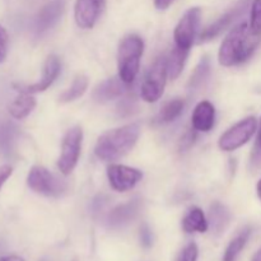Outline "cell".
Wrapping results in <instances>:
<instances>
[{"instance_id": "33", "label": "cell", "mask_w": 261, "mask_h": 261, "mask_svg": "<svg viewBox=\"0 0 261 261\" xmlns=\"http://www.w3.org/2000/svg\"><path fill=\"white\" fill-rule=\"evenodd\" d=\"M194 140H195V133L188 132L185 134V137L181 139V148L182 149H189L194 144Z\"/></svg>"}, {"instance_id": "9", "label": "cell", "mask_w": 261, "mask_h": 261, "mask_svg": "<svg viewBox=\"0 0 261 261\" xmlns=\"http://www.w3.org/2000/svg\"><path fill=\"white\" fill-rule=\"evenodd\" d=\"M143 177L142 171L124 165H111L107 168V178L114 190L119 193L132 190Z\"/></svg>"}, {"instance_id": "8", "label": "cell", "mask_w": 261, "mask_h": 261, "mask_svg": "<svg viewBox=\"0 0 261 261\" xmlns=\"http://www.w3.org/2000/svg\"><path fill=\"white\" fill-rule=\"evenodd\" d=\"M201 18V9L200 8H190L180 22L177 23L175 28V46L184 48V50L190 51L191 46H193L194 40H195L196 32H198L199 24H200Z\"/></svg>"}, {"instance_id": "15", "label": "cell", "mask_w": 261, "mask_h": 261, "mask_svg": "<svg viewBox=\"0 0 261 261\" xmlns=\"http://www.w3.org/2000/svg\"><path fill=\"white\" fill-rule=\"evenodd\" d=\"M124 84L125 83L120 78L106 79V81L102 82L101 84L96 87L93 92V99L96 102H99V103H105V102L119 98L125 92Z\"/></svg>"}, {"instance_id": "1", "label": "cell", "mask_w": 261, "mask_h": 261, "mask_svg": "<svg viewBox=\"0 0 261 261\" xmlns=\"http://www.w3.org/2000/svg\"><path fill=\"white\" fill-rule=\"evenodd\" d=\"M261 37L250 31V24L242 22L229 31L219 48L221 65L234 66L245 63L259 46Z\"/></svg>"}, {"instance_id": "23", "label": "cell", "mask_w": 261, "mask_h": 261, "mask_svg": "<svg viewBox=\"0 0 261 261\" xmlns=\"http://www.w3.org/2000/svg\"><path fill=\"white\" fill-rule=\"evenodd\" d=\"M15 137H17V127L12 122H7L0 126V154L5 157L12 154L14 150Z\"/></svg>"}, {"instance_id": "14", "label": "cell", "mask_w": 261, "mask_h": 261, "mask_svg": "<svg viewBox=\"0 0 261 261\" xmlns=\"http://www.w3.org/2000/svg\"><path fill=\"white\" fill-rule=\"evenodd\" d=\"M216 121V109L209 101H201L194 109L191 125L196 132L208 133L213 129Z\"/></svg>"}, {"instance_id": "36", "label": "cell", "mask_w": 261, "mask_h": 261, "mask_svg": "<svg viewBox=\"0 0 261 261\" xmlns=\"http://www.w3.org/2000/svg\"><path fill=\"white\" fill-rule=\"evenodd\" d=\"M251 261H261V249L255 254V256L252 257Z\"/></svg>"}, {"instance_id": "21", "label": "cell", "mask_w": 261, "mask_h": 261, "mask_svg": "<svg viewBox=\"0 0 261 261\" xmlns=\"http://www.w3.org/2000/svg\"><path fill=\"white\" fill-rule=\"evenodd\" d=\"M250 236H251V228H250V227H246V228L242 229V231L229 242L228 246H227L223 255V261H236L239 255L241 254L242 250L246 246Z\"/></svg>"}, {"instance_id": "4", "label": "cell", "mask_w": 261, "mask_h": 261, "mask_svg": "<svg viewBox=\"0 0 261 261\" xmlns=\"http://www.w3.org/2000/svg\"><path fill=\"white\" fill-rule=\"evenodd\" d=\"M168 68L167 56L161 55L154 60V63L148 69L142 83L140 94L142 98L148 103L158 101L165 92L166 82H167Z\"/></svg>"}, {"instance_id": "24", "label": "cell", "mask_w": 261, "mask_h": 261, "mask_svg": "<svg viewBox=\"0 0 261 261\" xmlns=\"http://www.w3.org/2000/svg\"><path fill=\"white\" fill-rule=\"evenodd\" d=\"M209 74H211V60L208 56L201 58L199 64L196 65L195 70L191 74V78L189 81V88L190 91H195V89L200 88L208 79Z\"/></svg>"}, {"instance_id": "12", "label": "cell", "mask_w": 261, "mask_h": 261, "mask_svg": "<svg viewBox=\"0 0 261 261\" xmlns=\"http://www.w3.org/2000/svg\"><path fill=\"white\" fill-rule=\"evenodd\" d=\"M64 2L63 0H54V2L46 4L42 9L38 12L35 19V32L36 35L41 36L48 32L51 28L56 25L60 20L64 13Z\"/></svg>"}, {"instance_id": "11", "label": "cell", "mask_w": 261, "mask_h": 261, "mask_svg": "<svg viewBox=\"0 0 261 261\" xmlns=\"http://www.w3.org/2000/svg\"><path fill=\"white\" fill-rule=\"evenodd\" d=\"M106 0H76L74 7V18L78 27L91 30L98 20Z\"/></svg>"}, {"instance_id": "20", "label": "cell", "mask_w": 261, "mask_h": 261, "mask_svg": "<svg viewBox=\"0 0 261 261\" xmlns=\"http://www.w3.org/2000/svg\"><path fill=\"white\" fill-rule=\"evenodd\" d=\"M185 102L181 98H173L168 101L167 103L163 105L162 109L160 110L158 115L155 116V122L157 124H170L175 121L184 111Z\"/></svg>"}, {"instance_id": "35", "label": "cell", "mask_w": 261, "mask_h": 261, "mask_svg": "<svg viewBox=\"0 0 261 261\" xmlns=\"http://www.w3.org/2000/svg\"><path fill=\"white\" fill-rule=\"evenodd\" d=\"M0 261H24V260H23V257L18 256V255H9V256L2 257Z\"/></svg>"}, {"instance_id": "29", "label": "cell", "mask_w": 261, "mask_h": 261, "mask_svg": "<svg viewBox=\"0 0 261 261\" xmlns=\"http://www.w3.org/2000/svg\"><path fill=\"white\" fill-rule=\"evenodd\" d=\"M8 48H9V36L7 30L0 24V64L7 59Z\"/></svg>"}, {"instance_id": "16", "label": "cell", "mask_w": 261, "mask_h": 261, "mask_svg": "<svg viewBox=\"0 0 261 261\" xmlns=\"http://www.w3.org/2000/svg\"><path fill=\"white\" fill-rule=\"evenodd\" d=\"M242 8H234L231 12L226 13L224 15H222L219 19H217L213 24H211L209 27H206L205 30L203 31V33L200 35V42H205V41H211L213 38H216L217 36L221 35L227 27L231 25V23L236 19L237 17L241 13Z\"/></svg>"}, {"instance_id": "32", "label": "cell", "mask_w": 261, "mask_h": 261, "mask_svg": "<svg viewBox=\"0 0 261 261\" xmlns=\"http://www.w3.org/2000/svg\"><path fill=\"white\" fill-rule=\"evenodd\" d=\"M12 173H13L12 166L0 165V191H2V188L4 186V184L8 181V178L12 176Z\"/></svg>"}, {"instance_id": "25", "label": "cell", "mask_w": 261, "mask_h": 261, "mask_svg": "<svg viewBox=\"0 0 261 261\" xmlns=\"http://www.w3.org/2000/svg\"><path fill=\"white\" fill-rule=\"evenodd\" d=\"M87 88H88V78L86 75H78L75 76L71 86L61 94L59 99L61 102H73L83 96Z\"/></svg>"}, {"instance_id": "2", "label": "cell", "mask_w": 261, "mask_h": 261, "mask_svg": "<svg viewBox=\"0 0 261 261\" xmlns=\"http://www.w3.org/2000/svg\"><path fill=\"white\" fill-rule=\"evenodd\" d=\"M139 135L140 127L138 124H127L117 129L109 130L97 140L94 154L105 162L120 160L135 147Z\"/></svg>"}, {"instance_id": "7", "label": "cell", "mask_w": 261, "mask_h": 261, "mask_svg": "<svg viewBox=\"0 0 261 261\" xmlns=\"http://www.w3.org/2000/svg\"><path fill=\"white\" fill-rule=\"evenodd\" d=\"M257 129V120L254 116L246 117L229 127L221 138H219V148L224 152H232L246 144Z\"/></svg>"}, {"instance_id": "17", "label": "cell", "mask_w": 261, "mask_h": 261, "mask_svg": "<svg viewBox=\"0 0 261 261\" xmlns=\"http://www.w3.org/2000/svg\"><path fill=\"white\" fill-rule=\"evenodd\" d=\"M231 221V213L228 208L219 201H214L209 208V224L216 234L223 233Z\"/></svg>"}, {"instance_id": "26", "label": "cell", "mask_w": 261, "mask_h": 261, "mask_svg": "<svg viewBox=\"0 0 261 261\" xmlns=\"http://www.w3.org/2000/svg\"><path fill=\"white\" fill-rule=\"evenodd\" d=\"M250 31L255 36L261 37V0H254V3H252Z\"/></svg>"}, {"instance_id": "34", "label": "cell", "mask_w": 261, "mask_h": 261, "mask_svg": "<svg viewBox=\"0 0 261 261\" xmlns=\"http://www.w3.org/2000/svg\"><path fill=\"white\" fill-rule=\"evenodd\" d=\"M173 3V0H154V5L157 9L165 10Z\"/></svg>"}, {"instance_id": "37", "label": "cell", "mask_w": 261, "mask_h": 261, "mask_svg": "<svg viewBox=\"0 0 261 261\" xmlns=\"http://www.w3.org/2000/svg\"><path fill=\"white\" fill-rule=\"evenodd\" d=\"M256 191H257V196H259L260 201H261V180L257 182V186H256Z\"/></svg>"}, {"instance_id": "31", "label": "cell", "mask_w": 261, "mask_h": 261, "mask_svg": "<svg viewBox=\"0 0 261 261\" xmlns=\"http://www.w3.org/2000/svg\"><path fill=\"white\" fill-rule=\"evenodd\" d=\"M140 244H142L145 249H148V247H150L153 245L152 231H150L149 227H148L147 224H144V226L140 228Z\"/></svg>"}, {"instance_id": "22", "label": "cell", "mask_w": 261, "mask_h": 261, "mask_svg": "<svg viewBox=\"0 0 261 261\" xmlns=\"http://www.w3.org/2000/svg\"><path fill=\"white\" fill-rule=\"evenodd\" d=\"M189 55V50H184V48L175 47L171 51L170 56L167 58V68H168V76L171 79L178 78V75L182 71L184 66H185L186 58Z\"/></svg>"}, {"instance_id": "27", "label": "cell", "mask_w": 261, "mask_h": 261, "mask_svg": "<svg viewBox=\"0 0 261 261\" xmlns=\"http://www.w3.org/2000/svg\"><path fill=\"white\" fill-rule=\"evenodd\" d=\"M251 167L254 170L261 167V120H260V126H259V133H257L256 137V142H255L254 149H252V154H251Z\"/></svg>"}, {"instance_id": "19", "label": "cell", "mask_w": 261, "mask_h": 261, "mask_svg": "<svg viewBox=\"0 0 261 261\" xmlns=\"http://www.w3.org/2000/svg\"><path fill=\"white\" fill-rule=\"evenodd\" d=\"M209 222L205 218V214L203 213L200 208H191L182 219V229L186 233H194V232H204L208 231Z\"/></svg>"}, {"instance_id": "3", "label": "cell", "mask_w": 261, "mask_h": 261, "mask_svg": "<svg viewBox=\"0 0 261 261\" xmlns=\"http://www.w3.org/2000/svg\"><path fill=\"white\" fill-rule=\"evenodd\" d=\"M144 51V42L137 35H129L122 38L117 53L119 78L125 84L135 81L140 69V59Z\"/></svg>"}, {"instance_id": "13", "label": "cell", "mask_w": 261, "mask_h": 261, "mask_svg": "<svg viewBox=\"0 0 261 261\" xmlns=\"http://www.w3.org/2000/svg\"><path fill=\"white\" fill-rule=\"evenodd\" d=\"M139 200H132L125 204H120V205L115 206L106 218L107 227L112 229H119L127 226V224L132 223L137 218V216L139 214Z\"/></svg>"}, {"instance_id": "30", "label": "cell", "mask_w": 261, "mask_h": 261, "mask_svg": "<svg viewBox=\"0 0 261 261\" xmlns=\"http://www.w3.org/2000/svg\"><path fill=\"white\" fill-rule=\"evenodd\" d=\"M135 107H137V105H135L134 97H126V98L120 102L117 109H119L121 116H127V115H132L134 112Z\"/></svg>"}, {"instance_id": "28", "label": "cell", "mask_w": 261, "mask_h": 261, "mask_svg": "<svg viewBox=\"0 0 261 261\" xmlns=\"http://www.w3.org/2000/svg\"><path fill=\"white\" fill-rule=\"evenodd\" d=\"M198 246H196V244L191 242V244L186 245V246L184 247V250L180 252V255H178L177 260L176 261H196L198 260Z\"/></svg>"}, {"instance_id": "18", "label": "cell", "mask_w": 261, "mask_h": 261, "mask_svg": "<svg viewBox=\"0 0 261 261\" xmlns=\"http://www.w3.org/2000/svg\"><path fill=\"white\" fill-rule=\"evenodd\" d=\"M36 107V98L31 93H20L8 106V112L15 120L25 119Z\"/></svg>"}, {"instance_id": "6", "label": "cell", "mask_w": 261, "mask_h": 261, "mask_svg": "<svg viewBox=\"0 0 261 261\" xmlns=\"http://www.w3.org/2000/svg\"><path fill=\"white\" fill-rule=\"evenodd\" d=\"M82 139H83L82 127L74 126L66 132L61 143V153L58 161L59 170L63 175H70L75 168L81 155Z\"/></svg>"}, {"instance_id": "5", "label": "cell", "mask_w": 261, "mask_h": 261, "mask_svg": "<svg viewBox=\"0 0 261 261\" xmlns=\"http://www.w3.org/2000/svg\"><path fill=\"white\" fill-rule=\"evenodd\" d=\"M27 185L31 190L51 198H59L68 190V184L47 168L42 166H33L27 176Z\"/></svg>"}, {"instance_id": "10", "label": "cell", "mask_w": 261, "mask_h": 261, "mask_svg": "<svg viewBox=\"0 0 261 261\" xmlns=\"http://www.w3.org/2000/svg\"><path fill=\"white\" fill-rule=\"evenodd\" d=\"M61 64L59 60L58 56L50 55L45 61V65H43V71L42 76L38 82L33 84H28V86H19V84H15V88L19 93H40V92L46 91L51 84L55 82V79L58 78L59 73H60Z\"/></svg>"}]
</instances>
